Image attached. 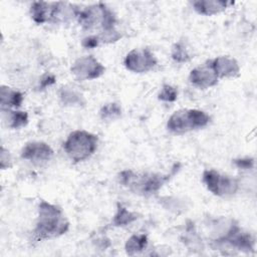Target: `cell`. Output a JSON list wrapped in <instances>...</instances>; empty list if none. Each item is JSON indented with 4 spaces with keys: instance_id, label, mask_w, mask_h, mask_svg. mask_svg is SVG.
I'll use <instances>...</instances> for the list:
<instances>
[{
    "instance_id": "6da1fadb",
    "label": "cell",
    "mask_w": 257,
    "mask_h": 257,
    "mask_svg": "<svg viewBox=\"0 0 257 257\" xmlns=\"http://www.w3.org/2000/svg\"><path fill=\"white\" fill-rule=\"evenodd\" d=\"M68 229L69 222L58 206L46 201L39 203L37 222L33 231V238L36 241L61 236Z\"/></svg>"
},
{
    "instance_id": "7a4b0ae2",
    "label": "cell",
    "mask_w": 257,
    "mask_h": 257,
    "mask_svg": "<svg viewBox=\"0 0 257 257\" xmlns=\"http://www.w3.org/2000/svg\"><path fill=\"white\" fill-rule=\"evenodd\" d=\"M98 138L96 135L83 130L70 133L63 144V149L68 158L74 163H79L90 158L97 149Z\"/></svg>"
},
{
    "instance_id": "3957f363",
    "label": "cell",
    "mask_w": 257,
    "mask_h": 257,
    "mask_svg": "<svg viewBox=\"0 0 257 257\" xmlns=\"http://www.w3.org/2000/svg\"><path fill=\"white\" fill-rule=\"evenodd\" d=\"M171 175L159 174H136L131 170L122 171L119 174V182L130 188L136 194L149 196L157 193L170 179Z\"/></svg>"
},
{
    "instance_id": "277c9868",
    "label": "cell",
    "mask_w": 257,
    "mask_h": 257,
    "mask_svg": "<svg viewBox=\"0 0 257 257\" xmlns=\"http://www.w3.org/2000/svg\"><path fill=\"white\" fill-rule=\"evenodd\" d=\"M210 121V116L201 109L186 108L175 111L167 122V127L174 134H184L205 127Z\"/></svg>"
},
{
    "instance_id": "5b68a950",
    "label": "cell",
    "mask_w": 257,
    "mask_h": 257,
    "mask_svg": "<svg viewBox=\"0 0 257 257\" xmlns=\"http://www.w3.org/2000/svg\"><path fill=\"white\" fill-rule=\"evenodd\" d=\"M202 179L206 188L218 197L232 196L239 189L237 179L223 175L215 170H205Z\"/></svg>"
},
{
    "instance_id": "8992f818",
    "label": "cell",
    "mask_w": 257,
    "mask_h": 257,
    "mask_svg": "<svg viewBox=\"0 0 257 257\" xmlns=\"http://www.w3.org/2000/svg\"><path fill=\"white\" fill-rule=\"evenodd\" d=\"M123 64L130 71L144 73L150 71L156 66L157 58L149 48L133 49L126 54Z\"/></svg>"
},
{
    "instance_id": "52a82bcc",
    "label": "cell",
    "mask_w": 257,
    "mask_h": 257,
    "mask_svg": "<svg viewBox=\"0 0 257 257\" xmlns=\"http://www.w3.org/2000/svg\"><path fill=\"white\" fill-rule=\"evenodd\" d=\"M72 74L79 80H90L101 76L105 67L92 55L77 58L71 66Z\"/></svg>"
},
{
    "instance_id": "ba28073f",
    "label": "cell",
    "mask_w": 257,
    "mask_h": 257,
    "mask_svg": "<svg viewBox=\"0 0 257 257\" xmlns=\"http://www.w3.org/2000/svg\"><path fill=\"white\" fill-rule=\"evenodd\" d=\"M218 75L215 72L210 60L206 63L195 67L191 70L189 75L190 82L201 89L212 87L218 83Z\"/></svg>"
},
{
    "instance_id": "9c48e42d",
    "label": "cell",
    "mask_w": 257,
    "mask_h": 257,
    "mask_svg": "<svg viewBox=\"0 0 257 257\" xmlns=\"http://www.w3.org/2000/svg\"><path fill=\"white\" fill-rule=\"evenodd\" d=\"M53 156V150L43 142H30L23 147L21 158L33 164H42L49 161Z\"/></svg>"
},
{
    "instance_id": "30bf717a",
    "label": "cell",
    "mask_w": 257,
    "mask_h": 257,
    "mask_svg": "<svg viewBox=\"0 0 257 257\" xmlns=\"http://www.w3.org/2000/svg\"><path fill=\"white\" fill-rule=\"evenodd\" d=\"M57 2H33L30 7V14L33 21L37 24H43L55 19Z\"/></svg>"
},
{
    "instance_id": "8fae6325",
    "label": "cell",
    "mask_w": 257,
    "mask_h": 257,
    "mask_svg": "<svg viewBox=\"0 0 257 257\" xmlns=\"http://www.w3.org/2000/svg\"><path fill=\"white\" fill-rule=\"evenodd\" d=\"M218 77H235L240 73V66L237 60L230 56H218L210 60Z\"/></svg>"
},
{
    "instance_id": "7c38bea8",
    "label": "cell",
    "mask_w": 257,
    "mask_h": 257,
    "mask_svg": "<svg viewBox=\"0 0 257 257\" xmlns=\"http://www.w3.org/2000/svg\"><path fill=\"white\" fill-rule=\"evenodd\" d=\"M233 2L223 1V0H199L192 2L194 9L202 15L211 16L225 10Z\"/></svg>"
},
{
    "instance_id": "4fadbf2b",
    "label": "cell",
    "mask_w": 257,
    "mask_h": 257,
    "mask_svg": "<svg viewBox=\"0 0 257 257\" xmlns=\"http://www.w3.org/2000/svg\"><path fill=\"white\" fill-rule=\"evenodd\" d=\"M0 98L2 108L7 107H19L23 101V94L11 87L2 85L0 89Z\"/></svg>"
},
{
    "instance_id": "5bb4252c",
    "label": "cell",
    "mask_w": 257,
    "mask_h": 257,
    "mask_svg": "<svg viewBox=\"0 0 257 257\" xmlns=\"http://www.w3.org/2000/svg\"><path fill=\"white\" fill-rule=\"evenodd\" d=\"M148 246V237L145 234H135L125 243V251L128 255H135L144 251Z\"/></svg>"
},
{
    "instance_id": "9a60e30c",
    "label": "cell",
    "mask_w": 257,
    "mask_h": 257,
    "mask_svg": "<svg viewBox=\"0 0 257 257\" xmlns=\"http://www.w3.org/2000/svg\"><path fill=\"white\" fill-rule=\"evenodd\" d=\"M138 215L132 211H128L121 204H117L116 213L113 216L112 223L114 226H125L137 220Z\"/></svg>"
},
{
    "instance_id": "2e32d148",
    "label": "cell",
    "mask_w": 257,
    "mask_h": 257,
    "mask_svg": "<svg viewBox=\"0 0 257 257\" xmlns=\"http://www.w3.org/2000/svg\"><path fill=\"white\" fill-rule=\"evenodd\" d=\"M59 97L65 105H82L84 103L82 95L70 87H62L59 91Z\"/></svg>"
},
{
    "instance_id": "e0dca14e",
    "label": "cell",
    "mask_w": 257,
    "mask_h": 257,
    "mask_svg": "<svg viewBox=\"0 0 257 257\" xmlns=\"http://www.w3.org/2000/svg\"><path fill=\"white\" fill-rule=\"evenodd\" d=\"M120 114H121V108L115 102L106 103L99 110V115L103 120H113L119 117Z\"/></svg>"
},
{
    "instance_id": "ac0fdd59",
    "label": "cell",
    "mask_w": 257,
    "mask_h": 257,
    "mask_svg": "<svg viewBox=\"0 0 257 257\" xmlns=\"http://www.w3.org/2000/svg\"><path fill=\"white\" fill-rule=\"evenodd\" d=\"M9 116H8V125L11 128H19L22 126H25L28 123V114L26 111H20V110H15V111H8Z\"/></svg>"
},
{
    "instance_id": "d6986e66",
    "label": "cell",
    "mask_w": 257,
    "mask_h": 257,
    "mask_svg": "<svg viewBox=\"0 0 257 257\" xmlns=\"http://www.w3.org/2000/svg\"><path fill=\"white\" fill-rule=\"evenodd\" d=\"M172 58L179 63H183V62H187L190 60L191 56L187 50V48L185 47V45L181 42L176 43L173 48H172Z\"/></svg>"
},
{
    "instance_id": "ffe728a7",
    "label": "cell",
    "mask_w": 257,
    "mask_h": 257,
    "mask_svg": "<svg viewBox=\"0 0 257 257\" xmlns=\"http://www.w3.org/2000/svg\"><path fill=\"white\" fill-rule=\"evenodd\" d=\"M159 99L162 101H167V102H173L177 99L178 97V90L176 87L170 85V84H164L159 95Z\"/></svg>"
},
{
    "instance_id": "44dd1931",
    "label": "cell",
    "mask_w": 257,
    "mask_h": 257,
    "mask_svg": "<svg viewBox=\"0 0 257 257\" xmlns=\"http://www.w3.org/2000/svg\"><path fill=\"white\" fill-rule=\"evenodd\" d=\"M234 164L241 169H252L254 166V160L251 158H243V159H238V160H234Z\"/></svg>"
},
{
    "instance_id": "7402d4cb",
    "label": "cell",
    "mask_w": 257,
    "mask_h": 257,
    "mask_svg": "<svg viewBox=\"0 0 257 257\" xmlns=\"http://www.w3.org/2000/svg\"><path fill=\"white\" fill-rule=\"evenodd\" d=\"M100 42V39L98 36L90 35L82 40V46L85 48H94L96 47Z\"/></svg>"
},
{
    "instance_id": "603a6c76",
    "label": "cell",
    "mask_w": 257,
    "mask_h": 257,
    "mask_svg": "<svg viewBox=\"0 0 257 257\" xmlns=\"http://www.w3.org/2000/svg\"><path fill=\"white\" fill-rule=\"evenodd\" d=\"M10 161H11V159H10V156H9V152L6 151L2 147V149H1V162H0L1 163V169L4 170V169L10 167Z\"/></svg>"
},
{
    "instance_id": "cb8c5ba5",
    "label": "cell",
    "mask_w": 257,
    "mask_h": 257,
    "mask_svg": "<svg viewBox=\"0 0 257 257\" xmlns=\"http://www.w3.org/2000/svg\"><path fill=\"white\" fill-rule=\"evenodd\" d=\"M55 82V76L52 74H45L40 80V87L44 88Z\"/></svg>"
}]
</instances>
